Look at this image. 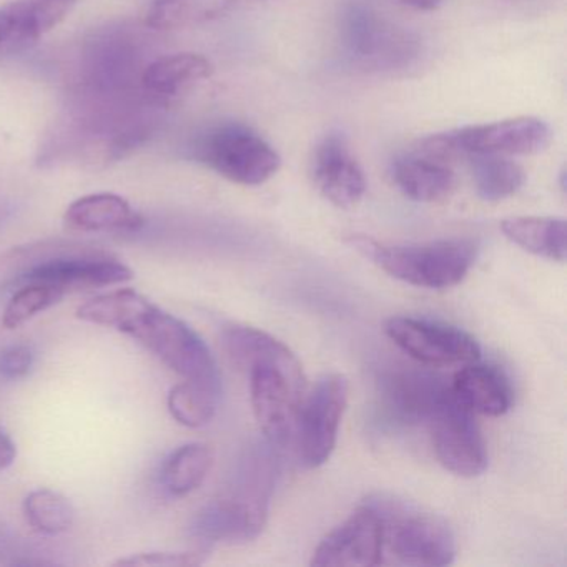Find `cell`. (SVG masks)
I'll return each mask as SVG.
<instances>
[{
    "label": "cell",
    "mask_w": 567,
    "mask_h": 567,
    "mask_svg": "<svg viewBox=\"0 0 567 567\" xmlns=\"http://www.w3.org/2000/svg\"><path fill=\"white\" fill-rule=\"evenodd\" d=\"M165 105L142 87H74L68 109L39 148V164L102 168L122 161L154 135Z\"/></svg>",
    "instance_id": "1"
},
{
    "label": "cell",
    "mask_w": 567,
    "mask_h": 567,
    "mask_svg": "<svg viewBox=\"0 0 567 567\" xmlns=\"http://www.w3.org/2000/svg\"><path fill=\"white\" fill-rule=\"evenodd\" d=\"M224 347L230 360L248 371L251 406L265 440L277 450L290 446L307 390L300 361L287 344L257 328H228Z\"/></svg>",
    "instance_id": "2"
},
{
    "label": "cell",
    "mask_w": 567,
    "mask_h": 567,
    "mask_svg": "<svg viewBox=\"0 0 567 567\" xmlns=\"http://www.w3.org/2000/svg\"><path fill=\"white\" fill-rule=\"evenodd\" d=\"M78 318L131 334L184 380L220 381L205 341L184 321L131 288L92 298L79 308Z\"/></svg>",
    "instance_id": "3"
},
{
    "label": "cell",
    "mask_w": 567,
    "mask_h": 567,
    "mask_svg": "<svg viewBox=\"0 0 567 567\" xmlns=\"http://www.w3.org/2000/svg\"><path fill=\"white\" fill-rule=\"evenodd\" d=\"M351 241L391 277L430 290L461 284L477 257L476 241L467 238L408 245H384L367 237H353Z\"/></svg>",
    "instance_id": "4"
},
{
    "label": "cell",
    "mask_w": 567,
    "mask_h": 567,
    "mask_svg": "<svg viewBox=\"0 0 567 567\" xmlns=\"http://www.w3.org/2000/svg\"><path fill=\"white\" fill-rule=\"evenodd\" d=\"M340 41L351 65L374 74L408 71L423 54V44L413 32L388 21L364 0L344 6Z\"/></svg>",
    "instance_id": "5"
},
{
    "label": "cell",
    "mask_w": 567,
    "mask_h": 567,
    "mask_svg": "<svg viewBox=\"0 0 567 567\" xmlns=\"http://www.w3.org/2000/svg\"><path fill=\"white\" fill-rule=\"evenodd\" d=\"M383 527V553L404 566L441 567L456 557V539L446 520L406 501L371 497Z\"/></svg>",
    "instance_id": "6"
},
{
    "label": "cell",
    "mask_w": 567,
    "mask_h": 567,
    "mask_svg": "<svg viewBox=\"0 0 567 567\" xmlns=\"http://www.w3.org/2000/svg\"><path fill=\"white\" fill-rule=\"evenodd\" d=\"M24 265L21 280L42 281L61 288L65 295L84 288L127 284L134 271L97 248L79 244H41L14 251Z\"/></svg>",
    "instance_id": "7"
},
{
    "label": "cell",
    "mask_w": 567,
    "mask_h": 567,
    "mask_svg": "<svg viewBox=\"0 0 567 567\" xmlns=\"http://www.w3.org/2000/svg\"><path fill=\"white\" fill-rule=\"evenodd\" d=\"M192 154L220 177L257 187L270 181L281 167V157L270 142L240 122H220L195 138Z\"/></svg>",
    "instance_id": "8"
},
{
    "label": "cell",
    "mask_w": 567,
    "mask_h": 567,
    "mask_svg": "<svg viewBox=\"0 0 567 567\" xmlns=\"http://www.w3.org/2000/svg\"><path fill=\"white\" fill-rule=\"evenodd\" d=\"M553 131L536 117H516L493 124L470 125L444 134L431 135L417 144L416 151L450 162L471 155H536L546 151Z\"/></svg>",
    "instance_id": "9"
},
{
    "label": "cell",
    "mask_w": 567,
    "mask_h": 567,
    "mask_svg": "<svg viewBox=\"0 0 567 567\" xmlns=\"http://www.w3.org/2000/svg\"><path fill=\"white\" fill-rule=\"evenodd\" d=\"M348 404V380L343 374H324L305 398L298 414L295 443L305 467H320L337 446L341 420Z\"/></svg>",
    "instance_id": "10"
},
{
    "label": "cell",
    "mask_w": 567,
    "mask_h": 567,
    "mask_svg": "<svg viewBox=\"0 0 567 567\" xmlns=\"http://www.w3.org/2000/svg\"><path fill=\"white\" fill-rule=\"evenodd\" d=\"M427 424L434 453L447 471L463 477L480 476L486 471V444L474 413L453 396L451 388Z\"/></svg>",
    "instance_id": "11"
},
{
    "label": "cell",
    "mask_w": 567,
    "mask_h": 567,
    "mask_svg": "<svg viewBox=\"0 0 567 567\" xmlns=\"http://www.w3.org/2000/svg\"><path fill=\"white\" fill-rule=\"evenodd\" d=\"M391 341L427 367L467 364L481 358V348L466 331L421 318L394 317L384 327Z\"/></svg>",
    "instance_id": "12"
},
{
    "label": "cell",
    "mask_w": 567,
    "mask_h": 567,
    "mask_svg": "<svg viewBox=\"0 0 567 567\" xmlns=\"http://www.w3.org/2000/svg\"><path fill=\"white\" fill-rule=\"evenodd\" d=\"M383 527L371 504L358 507L323 537L311 559L317 567H371L383 563Z\"/></svg>",
    "instance_id": "13"
},
{
    "label": "cell",
    "mask_w": 567,
    "mask_h": 567,
    "mask_svg": "<svg viewBox=\"0 0 567 567\" xmlns=\"http://www.w3.org/2000/svg\"><path fill=\"white\" fill-rule=\"evenodd\" d=\"M447 393L444 380L420 368L394 367L378 378L381 410L394 423H427Z\"/></svg>",
    "instance_id": "14"
},
{
    "label": "cell",
    "mask_w": 567,
    "mask_h": 567,
    "mask_svg": "<svg viewBox=\"0 0 567 567\" xmlns=\"http://www.w3.org/2000/svg\"><path fill=\"white\" fill-rule=\"evenodd\" d=\"M313 181L318 192L334 207L351 208L363 200L367 177L343 132L331 131L315 148Z\"/></svg>",
    "instance_id": "15"
},
{
    "label": "cell",
    "mask_w": 567,
    "mask_h": 567,
    "mask_svg": "<svg viewBox=\"0 0 567 567\" xmlns=\"http://www.w3.org/2000/svg\"><path fill=\"white\" fill-rule=\"evenodd\" d=\"M267 519L268 516L225 494L200 507L188 530L202 546L248 543L260 536Z\"/></svg>",
    "instance_id": "16"
},
{
    "label": "cell",
    "mask_w": 567,
    "mask_h": 567,
    "mask_svg": "<svg viewBox=\"0 0 567 567\" xmlns=\"http://www.w3.org/2000/svg\"><path fill=\"white\" fill-rule=\"evenodd\" d=\"M69 9L55 0H14L0 6V54L34 44L64 21Z\"/></svg>",
    "instance_id": "17"
},
{
    "label": "cell",
    "mask_w": 567,
    "mask_h": 567,
    "mask_svg": "<svg viewBox=\"0 0 567 567\" xmlns=\"http://www.w3.org/2000/svg\"><path fill=\"white\" fill-rule=\"evenodd\" d=\"M391 178L404 197L420 204L444 202L456 188V175L447 162L417 151L401 155L391 164Z\"/></svg>",
    "instance_id": "18"
},
{
    "label": "cell",
    "mask_w": 567,
    "mask_h": 567,
    "mask_svg": "<svg viewBox=\"0 0 567 567\" xmlns=\"http://www.w3.org/2000/svg\"><path fill=\"white\" fill-rule=\"evenodd\" d=\"M451 393L471 413L501 416L513 406V388L496 367L476 361L464 364L451 383Z\"/></svg>",
    "instance_id": "19"
},
{
    "label": "cell",
    "mask_w": 567,
    "mask_h": 567,
    "mask_svg": "<svg viewBox=\"0 0 567 567\" xmlns=\"http://www.w3.org/2000/svg\"><path fill=\"white\" fill-rule=\"evenodd\" d=\"M212 74L214 68L204 55L182 52L148 62L142 69L141 87L155 101L167 104L171 99L178 97L202 81H207Z\"/></svg>",
    "instance_id": "20"
},
{
    "label": "cell",
    "mask_w": 567,
    "mask_h": 567,
    "mask_svg": "<svg viewBox=\"0 0 567 567\" xmlns=\"http://www.w3.org/2000/svg\"><path fill=\"white\" fill-rule=\"evenodd\" d=\"M65 225L82 234H128L144 224L141 215L121 195L92 194L69 205L64 215Z\"/></svg>",
    "instance_id": "21"
},
{
    "label": "cell",
    "mask_w": 567,
    "mask_h": 567,
    "mask_svg": "<svg viewBox=\"0 0 567 567\" xmlns=\"http://www.w3.org/2000/svg\"><path fill=\"white\" fill-rule=\"evenodd\" d=\"M254 0H154L145 24L155 31L194 28L217 21Z\"/></svg>",
    "instance_id": "22"
},
{
    "label": "cell",
    "mask_w": 567,
    "mask_h": 567,
    "mask_svg": "<svg viewBox=\"0 0 567 567\" xmlns=\"http://www.w3.org/2000/svg\"><path fill=\"white\" fill-rule=\"evenodd\" d=\"M504 237L537 257L566 260L567 227L563 218L513 217L501 224Z\"/></svg>",
    "instance_id": "23"
},
{
    "label": "cell",
    "mask_w": 567,
    "mask_h": 567,
    "mask_svg": "<svg viewBox=\"0 0 567 567\" xmlns=\"http://www.w3.org/2000/svg\"><path fill=\"white\" fill-rule=\"evenodd\" d=\"M220 393V381L185 380L168 393V411L184 426H205L217 413Z\"/></svg>",
    "instance_id": "24"
},
{
    "label": "cell",
    "mask_w": 567,
    "mask_h": 567,
    "mask_svg": "<svg viewBox=\"0 0 567 567\" xmlns=\"http://www.w3.org/2000/svg\"><path fill=\"white\" fill-rule=\"evenodd\" d=\"M474 187L484 202H501L520 190L526 174L504 155H471Z\"/></svg>",
    "instance_id": "25"
},
{
    "label": "cell",
    "mask_w": 567,
    "mask_h": 567,
    "mask_svg": "<svg viewBox=\"0 0 567 567\" xmlns=\"http://www.w3.org/2000/svg\"><path fill=\"white\" fill-rule=\"evenodd\" d=\"M214 464L210 446L185 444L171 454L162 467V484L172 496H185L200 487Z\"/></svg>",
    "instance_id": "26"
},
{
    "label": "cell",
    "mask_w": 567,
    "mask_h": 567,
    "mask_svg": "<svg viewBox=\"0 0 567 567\" xmlns=\"http://www.w3.org/2000/svg\"><path fill=\"white\" fill-rule=\"evenodd\" d=\"M28 523L39 533L61 534L71 529L75 511L68 497L51 489L32 491L24 501Z\"/></svg>",
    "instance_id": "27"
},
{
    "label": "cell",
    "mask_w": 567,
    "mask_h": 567,
    "mask_svg": "<svg viewBox=\"0 0 567 567\" xmlns=\"http://www.w3.org/2000/svg\"><path fill=\"white\" fill-rule=\"evenodd\" d=\"M65 297L61 288L54 285L42 284V281H28L24 287L16 291L14 297L6 307L2 315V324L8 330H16L28 323L29 320L42 311L58 305Z\"/></svg>",
    "instance_id": "28"
},
{
    "label": "cell",
    "mask_w": 567,
    "mask_h": 567,
    "mask_svg": "<svg viewBox=\"0 0 567 567\" xmlns=\"http://www.w3.org/2000/svg\"><path fill=\"white\" fill-rule=\"evenodd\" d=\"M205 550H190V553H141L134 556L115 560L114 566L124 567H192L200 566L205 560Z\"/></svg>",
    "instance_id": "29"
},
{
    "label": "cell",
    "mask_w": 567,
    "mask_h": 567,
    "mask_svg": "<svg viewBox=\"0 0 567 567\" xmlns=\"http://www.w3.org/2000/svg\"><path fill=\"white\" fill-rule=\"evenodd\" d=\"M34 354L25 344H14L0 353V374L8 380H19L31 371Z\"/></svg>",
    "instance_id": "30"
},
{
    "label": "cell",
    "mask_w": 567,
    "mask_h": 567,
    "mask_svg": "<svg viewBox=\"0 0 567 567\" xmlns=\"http://www.w3.org/2000/svg\"><path fill=\"white\" fill-rule=\"evenodd\" d=\"M16 456H18V450H16L14 441L0 427V470L12 466Z\"/></svg>",
    "instance_id": "31"
},
{
    "label": "cell",
    "mask_w": 567,
    "mask_h": 567,
    "mask_svg": "<svg viewBox=\"0 0 567 567\" xmlns=\"http://www.w3.org/2000/svg\"><path fill=\"white\" fill-rule=\"evenodd\" d=\"M398 2L413 11H436L440 6L444 4V0H398Z\"/></svg>",
    "instance_id": "32"
},
{
    "label": "cell",
    "mask_w": 567,
    "mask_h": 567,
    "mask_svg": "<svg viewBox=\"0 0 567 567\" xmlns=\"http://www.w3.org/2000/svg\"><path fill=\"white\" fill-rule=\"evenodd\" d=\"M55 2H64V4H69V6L74 4V0H55Z\"/></svg>",
    "instance_id": "33"
}]
</instances>
